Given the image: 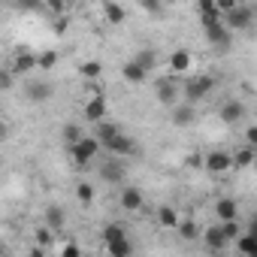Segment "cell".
Here are the masks:
<instances>
[{
    "mask_svg": "<svg viewBox=\"0 0 257 257\" xmlns=\"http://www.w3.org/2000/svg\"><path fill=\"white\" fill-rule=\"evenodd\" d=\"M100 149H103V143H100L94 134H91V137H82L79 143L70 146V161H73L76 167H88L91 161H97Z\"/></svg>",
    "mask_w": 257,
    "mask_h": 257,
    "instance_id": "obj_1",
    "label": "cell"
},
{
    "mask_svg": "<svg viewBox=\"0 0 257 257\" xmlns=\"http://www.w3.org/2000/svg\"><path fill=\"white\" fill-rule=\"evenodd\" d=\"M212 88H215V79H212L209 73L191 76V79L185 82V100H188V103H200V100H203Z\"/></svg>",
    "mask_w": 257,
    "mask_h": 257,
    "instance_id": "obj_2",
    "label": "cell"
},
{
    "mask_svg": "<svg viewBox=\"0 0 257 257\" xmlns=\"http://www.w3.org/2000/svg\"><path fill=\"white\" fill-rule=\"evenodd\" d=\"M100 179L106 185H121L127 179V167H124V158H115L109 155L106 161H100Z\"/></svg>",
    "mask_w": 257,
    "mask_h": 257,
    "instance_id": "obj_3",
    "label": "cell"
},
{
    "mask_svg": "<svg viewBox=\"0 0 257 257\" xmlns=\"http://www.w3.org/2000/svg\"><path fill=\"white\" fill-rule=\"evenodd\" d=\"M103 149H106L109 155H115V158H131V155H137V143H134L131 137H127L124 131H121L118 137H112Z\"/></svg>",
    "mask_w": 257,
    "mask_h": 257,
    "instance_id": "obj_4",
    "label": "cell"
},
{
    "mask_svg": "<svg viewBox=\"0 0 257 257\" xmlns=\"http://www.w3.org/2000/svg\"><path fill=\"white\" fill-rule=\"evenodd\" d=\"M118 203H121V209H124V212H140V209H143V203H146V197H143V191H140V188L124 185V188H121Z\"/></svg>",
    "mask_w": 257,
    "mask_h": 257,
    "instance_id": "obj_5",
    "label": "cell"
},
{
    "mask_svg": "<svg viewBox=\"0 0 257 257\" xmlns=\"http://www.w3.org/2000/svg\"><path fill=\"white\" fill-rule=\"evenodd\" d=\"M251 19H254V13H251L248 7H236V10L224 13V25H227L230 31H245V28L251 25Z\"/></svg>",
    "mask_w": 257,
    "mask_h": 257,
    "instance_id": "obj_6",
    "label": "cell"
},
{
    "mask_svg": "<svg viewBox=\"0 0 257 257\" xmlns=\"http://www.w3.org/2000/svg\"><path fill=\"white\" fill-rule=\"evenodd\" d=\"M218 115H221V121H224V124H239V121L248 115V109H245V103H242V100H227V103L218 109Z\"/></svg>",
    "mask_w": 257,
    "mask_h": 257,
    "instance_id": "obj_7",
    "label": "cell"
},
{
    "mask_svg": "<svg viewBox=\"0 0 257 257\" xmlns=\"http://www.w3.org/2000/svg\"><path fill=\"white\" fill-rule=\"evenodd\" d=\"M230 167H233V155H227V152H221V149H215V152L206 155V170H209V173L221 176V173H227Z\"/></svg>",
    "mask_w": 257,
    "mask_h": 257,
    "instance_id": "obj_8",
    "label": "cell"
},
{
    "mask_svg": "<svg viewBox=\"0 0 257 257\" xmlns=\"http://www.w3.org/2000/svg\"><path fill=\"white\" fill-rule=\"evenodd\" d=\"M155 94H158V100H161L164 106H176V100H179V85H176L173 79H158Z\"/></svg>",
    "mask_w": 257,
    "mask_h": 257,
    "instance_id": "obj_9",
    "label": "cell"
},
{
    "mask_svg": "<svg viewBox=\"0 0 257 257\" xmlns=\"http://www.w3.org/2000/svg\"><path fill=\"white\" fill-rule=\"evenodd\" d=\"M85 121H91V124H97V121H103L106 118V97L103 94H94L88 103H85Z\"/></svg>",
    "mask_w": 257,
    "mask_h": 257,
    "instance_id": "obj_10",
    "label": "cell"
},
{
    "mask_svg": "<svg viewBox=\"0 0 257 257\" xmlns=\"http://www.w3.org/2000/svg\"><path fill=\"white\" fill-rule=\"evenodd\" d=\"M203 242H206L212 251H224V248H227V242H230V239H227V233L221 230V221L203 230Z\"/></svg>",
    "mask_w": 257,
    "mask_h": 257,
    "instance_id": "obj_11",
    "label": "cell"
},
{
    "mask_svg": "<svg viewBox=\"0 0 257 257\" xmlns=\"http://www.w3.org/2000/svg\"><path fill=\"white\" fill-rule=\"evenodd\" d=\"M52 94H55V88L49 82H31V85H25V97L31 103H46V100H52Z\"/></svg>",
    "mask_w": 257,
    "mask_h": 257,
    "instance_id": "obj_12",
    "label": "cell"
},
{
    "mask_svg": "<svg viewBox=\"0 0 257 257\" xmlns=\"http://www.w3.org/2000/svg\"><path fill=\"white\" fill-rule=\"evenodd\" d=\"M146 76H149V70H146V67H140L134 58L121 67V79H124L127 85H143V82H146Z\"/></svg>",
    "mask_w": 257,
    "mask_h": 257,
    "instance_id": "obj_13",
    "label": "cell"
},
{
    "mask_svg": "<svg viewBox=\"0 0 257 257\" xmlns=\"http://www.w3.org/2000/svg\"><path fill=\"white\" fill-rule=\"evenodd\" d=\"M239 215V203L233 197H218L215 200V218L218 221H233Z\"/></svg>",
    "mask_w": 257,
    "mask_h": 257,
    "instance_id": "obj_14",
    "label": "cell"
},
{
    "mask_svg": "<svg viewBox=\"0 0 257 257\" xmlns=\"http://www.w3.org/2000/svg\"><path fill=\"white\" fill-rule=\"evenodd\" d=\"M37 64H40V55H34V52H28V49H19L16 58H13V70H16V73H31Z\"/></svg>",
    "mask_w": 257,
    "mask_h": 257,
    "instance_id": "obj_15",
    "label": "cell"
},
{
    "mask_svg": "<svg viewBox=\"0 0 257 257\" xmlns=\"http://www.w3.org/2000/svg\"><path fill=\"white\" fill-rule=\"evenodd\" d=\"M206 40H209L212 46H221V49H227V46H230V28H227L224 22H218V25L206 28Z\"/></svg>",
    "mask_w": 257,
    "mask_h": 257,
    "instance_id": "obj_16",
    "label": "cell"
},
{
    "mask_svg": "<svg viewBox=\"0 0 257 257\" xmlns=\"http://www.w3.org/2000/svg\"><path fill=\"white\" fill-rule=\"evenodd\" d=\"M103 16H106L109 25H124L127 22V13H124V7L118 0H103Z\"/></svg>",
    "mask_w": 257,
    "mask_h": 257,
    "instance_id": "obj_17",
    "label": "cell"
},
{
    "mask_svg": "<svg viewBox=\"0 0 257 257\" xmlns=\"http://www.w3.org/2000/svg\"><path fill=\"white\" fill-rule=\"evenodd\" d=\"M191 64H194V58H191L188 49H176V52L170 55V70H173V73H188Z\"/></svg>",
    "mask_w": 257,
    "mask_h": 257,
    "instance_id": "obj_18",
    "label": "cell"
},
{
    "mask_svg": "<svg viewBox=\"0 0 257 257\" xmlns=\"http://www.w3.org/2000/svg\"><path fill=\"white\" fill-rule=\"evenodd\" d=\"M197 112H194V103H182V106H173V124L176 127H188L194 124Z\"/></svg>",
    "mask_w": 257,
    "mask_h": 257,
    "instance_id": "obj_19",
    "label": "cell"
},
{
    "mask_svg": "<svg viewBox=\"0 0 257 257\" xmlns=\"http://www.w3.org/2000/svg\"><path fill=\"white\" fill-rule=\"evenodd\" d=\"M254 161H257V149L254 146H242L239 152H233V167L236 170H245V167H254Z\"/></svg>",
    "mask_w": 257,
    "mask_h": 257,
    "instance_id": "obj_20",
    "label": "cell"
},
{
    "mask_svg": "<svg viewBox=\"0 0 257 257\" xmlns=\"http://www.w3.org/2000/svg\"><path fill=\"white\" fill-rule=\"evenodd\" d=\"M118 134H121V127H118V124H112V121H97V124H94V137H97L103 146H106L112 137H118Z\"/></svg>",
    "mask_w": 257,
    "mask_h": 257,
    "instance_id": "obj_21",
    "label": "cell"
},
{
    "mask_svg": "<svg viewBox=\"0 0 257 257\" xmlns=\"http://www.w3.org/2000/svg\"><path fill=\"white\" fill-rule=\"evenodd\" d=\"M158 224L167 227V230H179V212L173 206H161L158 209Z\"/></svg>",
    "mask_w": 257,
    "mask_h": 257,
    "instance_id": "obj_22",
    "label": "cell"
},
{
    "mask_svg": "<svg viewBox=\"0 0 257 257\" xmlns=\"http://www.w3.org/2000/svg\"><path fill=\"white\" fill-rule=\"evenodd\" d=\"M79 76L88 79V82H97V79L103 76V64H100V61H82V64H79Z\"/></svg>",
    "mask_w": 257,
    "mask_h": 257,
    "instance_id": "obj_23",
    "label": "cell"
},
{
    "mask_svg": "<svg viewBox=\"0 0 257 257\" xmlns=\"http://www.w3.org/2000/svg\"><path fill=\"white\" fill-rule=\"evenodd\" d=\"M46 224L58 233V230H64V224H67V215H64V209L61 206H49L46 209Z\"/></svg>",
    "mask_w": 257,
    "mask_h": 257,
    "instance_id": "obj_24",
    "label": "cell"
},
{
    "mask_svg": "<svg viewBox=\"0 0 257 257\" xmlns=\"http://www.w3.org/2000/svg\"><path fill=\"white\" fill-rule=\"evenodd\" d=\"M179 236H182L185 242H194V239H203V230L197 227L194 218H188V221H179Z\"/></svg>",
    "mask_w": 257,
    "mask_h": 257,
    "instance_id": "obj_25",
    "label": "cell"
},
{
    "mask_svg": "<svg viewBox=\"0 0 257 257\" xmlns=\"http://www.w3.org/2000/svg\"><path fill=\"white\" fill-rule=\"evenodd\" d=\"M106 251L112 254V257H127V254H134V245H131V239H118V242H109L106 245Z\"/></svg>",
    "mask_w": 257,
    "mask_h": 257,
    "instance_id": "obj_26",
    "label": "cell"
},
{
    "mask_svg": "<svg viewBox=\"0 0 257 257\" xmlns=\"http://www.w3.org/2000/svg\"><path fill=\"white\" fill-rule=\"evenodd\" d=\"M236 248H239L242 254H257V236L245 230V233H242V236L236 239Z\"/></svg>",
    "mask_w": 257,
    "mask_h": 257,
    "instance_id": "obj_27",
    "label": "cell"
},
{
    "mask_svg": "<svg viewBox=\"0 0 257 257\" xmlns=\"http://www.w3.org/2000/svg\"><path fill=\"white\" fill-rule=\"evenodd\" d=\"M61 137H64V143H67V149H70V146H73V143H79L85 134H82V127H79V124H64Z\"/></svg>",
    "mask_w": 257,
    "mask_h": 257,
    "instance_id": "obj_28",
    "label": "cell"
},
{
    "mask_svg": "<svg viewBox=\"0 0 257 257\" xmlns=\"http://www.w3.org/2000/svg\"><path fill=\"white\" fill-rule=\"evenodd\" d=\"M134 61H137L140 67H146V70L152 73V70H155V64H158V55H155L152 49H143V52H137V55H134Z\"/></svg>",
    "mask_w": 257,
    "mask_h": 257,
    "instance_id": "obj_29",
    "label": "cell"
},
{
    "mask_svg": "<svg viewBox=\"0 0 257 257\" xmlns=\"http://www.w3.org/2000/svg\"><path fill=\"white\" fill-rule=\"evenodd\" d=\"M76 197H79V203H85V206H88V203H94V197H97V194H94V185L79 182V185H76Z\"/></svg>",
    "mask_w": 257,
    "mask_h": 257,
    "instance_id": "obj_30",
    "label": "cell"
},
{
    "mask_svg": "<svg viewBox=\"0 0 257 257\" xmlns=\"http://www.w3.org/2000/svg\"><path fill=\"white\" fill-rule=\"evenodd\" d=\"M221 230L227 233V239H230V242H236V239L245 233V230H242V224H239L236 218H233V221H221Z\"/></svg>",
    "mask_w": 257,
    "mask_h": 257,
    "instance_id": "obj_31",
    "label": "cell"
},
{
    "mask_svg": "<svg viewBox=\"0 0 257 257\" xmlns=\"http://www.w3.org/2000/svg\"><path fill=\"white\" fill-rule=\"evenodd\" d=\"M124 236H127V230H124L121 224H106V230H103L106 245H109V242H118V239H124Z\"/></svg>",
    "mask_w": 257,
    "mask_h": 257,
    "instance_id": "obj_32",
    "label": "cell"
},
{
    "mask_svg": "<svg viewBox=\"0 0 257 257\" xmlns=\"http://www.w3.org/2000/svg\"><path fill=\"white\" fill-rule=\"evenodd\" d=\"M34 239H37V245H43V248H52V242H55V230L46 224V227H40V230L34 233Z\"/></svg>",
    "mask_w": 257,
    "mask_h": 257,
    "instance_id": "obj_33",
    "label": "cell"
},
{
    "mask_svg": "<svg viewBox=\"0 0 257 257\" xmlns=\"http://www.w3.org/2000/svg\"><path fill=\"white\" fill-rule=\"evenodd\" d=\"M55 64H58V52H55V49H46V52L40 55V64H37V67H40V70H52Z\"/></svg>",
    "mask_w": 257,
    "mask_h": 257,
    "instance_id": "obj_34",
    "label": "cell"
},
{
    "mask_svg": "<svg viewBox=\"0 0 257 257\" xmlns=\"http://www.w3.org/2000/svg\"><path fill=\"white\" fill-rule=\"evenodd\" d=\"M13 79H16V70L13 67L0 70V91H13Z\"/></svg>",
    "mask_w": 257,
    "mask_h": 257,
    "instance_id": "obj_35",
    "label": "cell"
},
{
    "mask_svg": "<svg viewBox=\"0 0 257 257\" xmlns=\"http://www.w3.org/2000/svg\"><path fill=\"white\" fill-rule=\"evenodd\" d=\"M185 167H191V170H206V155H200V152H191V155L185 158Z\"/></svg>",
    "mask_w": 257,
    "mask_h": 257,
    "instance_id": "obj_36",
    "label": "cell"
},
{
    "mask_svg": "<svg viewBox=\"0 0 257 257\" xmlns=\"http://www.w3.org/2000/svg\"><path fill=\"white\" fill-rule=\"evenodd\" d=\"M46 7H49L52 16H64L67 7H70V0H46Z\"/></svg>",
    "mask_w": 257,
    "mask_h": 257,
    "instance_id": "obj_37",
    "label": "cell"
},
{
    "mask_svg": "<svg viewBox=\"0 0 257 257\" xmlns=\"http://www.w3.org/2000/svg\"><path fill=\"white\" fill-rule=\"evenodd\" d=\"M140 7H143L149 16H161V10H164L161 0H140Z\"/></svg>",
    "mask_w": 257,
    "mask_h": 257,
    "instance_id": "obj_38",
    "label": "cell"
},
{
    "mask_svg": "<svg viewBox=\"0 0 257 257\" xmlns=\"http://www.w3.org/2000/svg\"><path fill=\"white\" fill-rule=\"evenodd\" d=\"M82 254V248L76 245V242H67L64 248H61V257H79Z\"/></svg>",
    "mask_w": 257,
    "mask_h": 257,
    "instance_id": "obj_39",
    "label": "cell"
},
{
    "mask_svg": "<svg viewBox=\"0 0 257 257\" xmlns=\"http://www.w3.org/2000/svg\"><path fill=\"white\" fill-rule=\"evenodd\" d=\"M245 143L257 149V124H251V127H248V131H245Z\"/></svg>",
    "mask_w": 257,
    "mask_h": 257,
    "instance_id": "obj_40",
    "label": "cell"
},
{
    "mask_svg": "<svg viewBox=\"0 0 257 257\" xmlns=\"http://www.w3.org/2000/svg\"><path fill=\"white\" fill-rule=\"evenodd\" d=\"M215 4H218V10H221V13H230V10H236V7H239V0H215Z\"/></svg>",
    "mask_w": 257,
    "mask_h": 257,
    "instance_id": "obj_41",
    "label": "cell"
},
{
    "mask_svg": "<svg viewBox=\"0 0 257 257\" xmlns=\"http://www.w3.org/2000/svg\"><path fill=\"white\" fill-rule=\"evenodd\" d=\"M67 25H70V22H67V16H55V34H58V37L67 31Z\"/></svg>",
    "mask_w": 257,
    "mask_h": 257,
    "instance_id": "obj_42",
    "label": "cell"
},
{
    "mask_svg": "<svg viewBox=\"0 0 257 257\" xmlns=\"http://www.w3.org/2000/svg\"><path fill=\"white\" fill-rule=\"evenodd\" d=\"M19 7H22V10H40L43 0H19Z\"/></svg>",
    "mask_w": 257,
    "mask_h": 257,
    "instance_id": "obj_43",
    "label": "cell"
},
{
    "mask_svg": "<svg viewBox=\"0 0 257 257\" xmlns=\"http://www.w3.org/2000/svg\"><path fill=\"white\" fill-rule=\"evenodd\" d=\"M245 230H248V233H254V236H257V215H254V218H251V221H248V227H245Z\"/></svg>",
    "mask_w": 257,
    "mask_h": 257,
    "instance_id": "obj_44",
    "label": "cell"
},
{
    "mask_svg": "<svg viewBox=\"0 0 257 257\" xmlns=\"http://www.w3.org/2000/svg\"><path fill=\"white\" fill-rule=\"evenodd\" d=\"M254 173H257V161H254Z\"/></svg>",
    "mask_w": 257,
    "mask_h": 257,
    "instance_id": "obj_45",
    "label": "cell"
}]
</instances>
